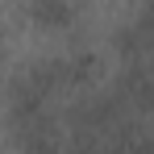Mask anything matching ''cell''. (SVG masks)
Instances as JSON below:
<instances>
[{"mask_svg":"<svg viewBox=\"0 0 154 154\" xmlns=\"http://www.w3.org/2000/svg\"><path fill=\"white\" fill-rule=\"evenodd\" d=\"M38 13H42L46 21H67V17H71V8H67V4H42Z\"/></svg>","mask_w":154,"mask_h":154,"instance_id":"obj_1","label":"cell"}]
</instances>
